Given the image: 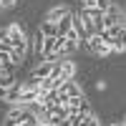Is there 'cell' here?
Listing matches in <instances>:
<instances>
[{"instance_id": "obj_1", "label": "cell", "mask_w": 126, "mask_h": 126, "mask_svg": "<svg viewBox=\"0 0 126 126\" xmlns=\"http://www.w3.org/2000/svg\"><path fill=\"white\" fill-rule=\"evenodd\" d=\"M5 43L10 46V61H13V66H20L25 61V56H28V35H25V30L18 23L5 25Z\"/></svg>"}, {"instance_id": "obj_2", "label": "cell", "mask_w": 126, "mask_h": 126, "mask_svg": "<svg viewBox=\"0 0 126 126\" xmlns=\"http://www.w3.org/2000/svg\"><path fill=\"white\" fill-rule=\"evenodd\" d=\"M38 124H40V119L30 106H13L5 113V121H3V126H38Z\"/></svg>"}, {"instance_id": "obj_3", "label": "cell", "mask_w": 126, "mask_h": 126, "mask_svg": "<svg viewBox=\"0 0 126 126\" xmlns=\"http://www.w3.org/2000/svg\"><path fill=\"white\" fill-rule=\"evenodd\" d=\"M103 40L111 46V50L113 53H126V28L121 25V23H116V25H111V28H106L103 30Z\"/></svg>"}, {"instance_id": "obj_4", "label": "cell", "mask_w": 126, "mask_h": 126, "mask_svg": "<svg viewBox=\"0 0 126 126\" xmlns=\"http://www.w3.org/2000/svg\"><path fill=\"white\" fill-rule=\"evenodd\" d=\"M83 48H86L91 56H96V58H106V56L113 53L111 46L103 40V35H88V38H83Z\"/></svg>"}, {"instance_id": "obj_5", "label": "cell", "mask_w": 126, "mask_h": 126, "mask_svg": "<svg viewBox=\"0 0 126 126\" xmlns=\"http://www.w3.org/2000/svg\"><path fill=\"white\" fill-rule=\"evenodd\" d=\"M113 3L111 0H81V8H91V10H101V13H106Z\"/></svg>"}, {"instance_id": "obj_6", "label": "cell", "mask_w": 126, "mask_h": 126, "mask_svg": "<svg viewBox=\"0 0 126 126\" xmlns=\"http://www.w3.org/2000/svg\"><path fill=\"white\" fill-rule=\"evenodd\" d=\"M50 71H53V61H43V63H40V66L33 71V76H30V78L43 81V78H48V76H50Z\"/></svg>"}, {"instance_id": "obj_7", "label": "cell", "mask_w": 126, "mask_h": 126, "mask_svg": "<svg viewBox=\"0 0 126 126\" xmlns=\"http://www.w3.org/2000/svg\"><path fill=\"white\" fill-rule=\"evenodd\" d=\"M15 5H18V0H0V13H5V10L15 8Z\"/></svg>"}, {"instance_id": "obj_8", "label": "cell", "mask_w": 126, "mask_h": 126, "mask_svg": "<svg viewBox=\"0 0 126 126\" xmlns=\"http://www.w3.org/2000/svg\"><path fill=\"white\" fill-rule=\"evenodd\" d=\"M121 25L126 28V8H124V15H121Z\"/></svg>"}, {"instance_id": "obj_9", "label": "cell", "mask_w": 126, "mask_h": 126, "mask_svg": "<svg viewBox=\"0 0 126 126\" xmlns=\"http://www.w3.org/2000/svg\"><path fill=\"white\" fill-rule=\"evenodd\" d=\"M109 126H119V124H109Z\"/></svg>"}, {"instance_id": "obj_10", "label": "cell", "mask_w": 126, "mask_h": 126, "mask_svg": "<svg viewBox=\"0 0 126 126\" xmlns=\"http://www.w3.org/2000/svg\"><path fill=\"white\" fill-rule=\"evenodd\" d=\"M124 126H126V119H124Z\"/></svg>"}]
</instances>
